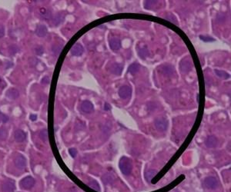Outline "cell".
<instances>
[{
    "label": "cell",
    "instance_id": "obj_1",
    "mask_svg": "<svg viewBox=\"0 0 231 192\" xmlns=\"http://www.w3.org/2000/svg\"><path fill=\"white\" fill-rule=\"evenodd\" d=\"M119 167H120V171L123 173L124 175H129L131 174L132 169V161L129 158L127 157H122L120 160L119 163Z\"/></svg>",
    "mask_w": 231,
    "mask_h": 192
},
{
    "label": "cell",
    "instance_id": "obj_2",
    "mask_svg": "<svg viewBox=\"0 0 231 192\" xmlns=\"http://www.w3.org/2000/svg\"><path fill=\"white\" fill-rule=\"evenodd\" d=\"M20 187H21L23 189L28 190L32 188L35 184V179L31 176H27L23 179L21 180L19 183Z\"/></svg>",
    "mask_w": 231,
    "mask_h": 192
},
{
    "label": "cell",
    "instance_id": "obj_3",
    "mask_svg": "<svg viewBox=\"0 0 231 192\" xmlns=\"http://www.w3.org/2000/svg\"><path fill=\"white\" fill-rule=\"evenodd\" d=\"M119 96L123 99H126V98H130L132 94V88L128 86H123L120 88L118 91Z\"/></svg>",
    "mask_w": 231,
    "mask_h": 192
},
{
    "label": "cell",
    "instance_id": "obj_4",
    "mask_svg": "<svg viewBox=\"0 0 231 192\" xmlns=\"http://www.w3.org/2000/svg\"><path fill=\"white\" fill-rule=\"evenodd\" d=\"M218 181L215 177H207L204 180V185L208 189H216L218 187Z\"/></svg>",
    "mask_w": 231,
    "mask_h": 192
},
{
    "label": "cell",
    "instance_id": "obj_5",
    "mask_svg": "<svg viewBox=\"0 0 231 192\" xmlns=\"http://www.w3.org/2000/svg\"><path fill=\"white\" fill-rule=\"evenodd\" d=\"M155 126L159 132H165L168 128V121L165 118H158L155 120Z\"/></svg>",
    "mask_w": 231,
    "mask_h": 192
},
{
    "label": "cell",
    "instance_id": "obj_6",
    "mask_svg": "<svg viewBox=\"0 0 231 192\" xmlns=\"http://www.w3.org/2000/svg\"><path fill=\"white\" fill-rule=\"evenodd\" d=\"M16 190V184L13 180H7L2 185L3 192H14Z\"/></svg>",
    "mask_w": 231,
    "mask_h": 192
},
{
    "label": "cell",
    "instance_id": "obj_7",
    "mask_svg": "<svg viewBox=\"0 0 231 192\" xmlns=\"http://www.w3.org/2000/svg\"><path fill=\"white\" fill-rule=\"evenodd\" d=\"M15 165L19 170H23L26 166V159L23 155L19 154L15 159Z\"/></svg>",
    "mask_w": 231,
    "mask_h": 192
},
{
    "label": "cell",
    "instance_id": "obj_8",
    "mask_svg": "<svg viewBox=\"0 0 231 192\" xmlns=\"http://www.w3.org/2000/svg\"><path fill=\"white\" fill-rule=\"evenodd\" d=\"M123 69V65L120 63H113L110 68V71L112 74L115 75H120Z\"/></svg>",
    "mask_w": 231,
    "mask_h": 192
},
{
    "label": "cell",
    "instance_id": "obj_9",
    "mask_svg": "<svg viewBox=\"0 0 231 192\" xmlns=\"http://www.w3.org/2000/svg\"><path fill=\"white\" fill-rule=\"evenodd\" d=\"M71 54L74 56H80L83 55L84 52V49H83V45L79 43L75 44L72 47L70 50Z\"/></svg>",
    "mask_w": 231,
    "mask_h": 192
},
{
    "label": "cell",
    "instance_id": "obj_10",
    "mask_svg": "<svg viewBox=\"0 0 231 192\" xmlns=\"http://www.w3.org/2000/svg\"><path fill=\"white\" fill-rule=\"evenodd\" d=\"M81 110L85 113H91L93 111V105L91 101L86 100L81 104Z\"/></svg>",
    "mask_w": 231,
    "mask_h": 192
},
{
    "label": "cell",
    "instance_id": "obj_11",
    "mask_svg": "<svg viewBox=\"0 0 231 192\" xmlns=\"http://www.w3.org/2000/svg\"><path fill=\"white\" fill-rule=\"evenodd\" d=\"M6 96L8 99L15 100L16 99V98H18L19 96V91L16 88H9V89H8L7 91H6Z\"/></svg>",
    "mask_w": 231,
    "mask_h": 192
},
{
    "label": "cell",
    "instance_id": "obj_12",
    "mask_svg": "<svg viewBox=\"0 0 231 192\" xmlns=\"http://www.w3.org/2000/svg\"><path fill=\"white\" fill-rule=\"evenodd\" d=\"M110 47L113 51L119 50L121 48V41L118 38H112L110 40Z\"/></svg>",
    "mask_w": 231,
    "mask_h": 192
},
{
    "label": "cell",
    "instance_id": "obj_13",
    "mask_svg": "<svg viewBox=\"0 0 231 192\" xmlns=\"http://www.w3.org/2000/svg\"><path fill=\"white\" fill-rule=\"evenodd\" d=\"M47 32H48V30H47L46 26L45 25L40 24L36 27V29H35V34H36L39 37L46 36L47 34Z\"/></svg>",
    "mask_w": 231,
    "mask_h": 192
},
{
    "label": "cell",
    "instance_id": "obj_14",
    "mask_svg": "<svg viewBox=\"0 0 231 192\" xmlns=\"http://www.w3.org/2000/svg\"><path fill=\"white\" fill-rule=\"evenodd\" d=\"M14 137L17 142H24L25 138H26V134H25L23 130L18 129V130H16V132H15Z\"/></svg>",
    "mask_w": 231,
    "mask_h": 192
},
{
    "label": "cell",
    "instance_id": "obj_15",
    "mask_svg": "<svg viewBox=\"0 0 231 192\" xmlns=\"http://www.w3.org/2000/svg\"><path fill=\"white\" fill-rule=\"evenodd\" d=\"M217 143L218 142L215 136H209L205 142L207 148H215L217 145Z\"/></svg>",
    "mask_w": 231,
    "mask_h": 192
},
{
    "label": "cell",
    "instance_id": "obj_16",
    "mask_svg": "<svg viewBox=\"0 0 231 192\" xmlns=\"http://www.w3.org/2000/svg\"><path fill=\"white\" fill-rule=\"evenodd\" d=\"M114 181H115V177L113 174H111V173H107V174H104V175L103 176V181L104 184H111V183H113Z\"/></svg>",
    "mask_w": 231,
    "mask_h": 192
},
{
    "label": "cell",
    "instance_id": "obj_17",
    "mask_svg": "<svg viewBox=\"0 0 231 192\" xmlns=\"http://www.w3.org/2000/svg\"><path fill=\"white\" fill-rule=\"evenodd\" d=\"M140 68L141 67H140V64L137 63V62H134V63L131 64L130 66H129L128 71H129V72L131 73L132 75H134L140 71Z\"/></svg>",
    "mask_w": 231,
    "mask_h": 192
},
{
    "label": "cell",
    "instance_id": "obj_18",
    "mask_svg": "<svg viewBox=\"0 0 231 192\" xmlns=\"http://www.w3.org/2000/svg\"><path fill=\"white\" fill-rule=\"evenodd\" d=\"M64 18H65V16H64L63 14L62 13H58V14L56 15V16L54 17L53 18V24L56 25V26H58L62 23L63 22Z\"/></svg>",
    "mask_w": 231,
    "mask_h": 192
},
{
    "label": "cell",
    "instance_id": "obj_19",
    "mask_svg": "<svg viewBox=\"0 0 231 192\" xmlns=\"http://www.w3.org/2000/svg\"><path fill=\"white\" fill-rule=\"evenodd\" d=\"M157 171H156V170H153V169L148 170V171L145 173V179L147 180L148 182H150L151 180L153 179V178L157 175Z\"/></svg>",
    "mask_w": 231,
    "mask_h": 192
},
{
    "label": "cell",
    "instance_id": "obj_20",
    "mask_svg": "<svg viewBox=\"0 0 231 192\" xmlns=\"http://www.w3.org/2000/svg\"><path fill=\"white\" fill-rule=\"evenodd\" d=\"M191 65H192V64L190 63V61L186 60V61H185V63H183V62H181V64H180L181 71L183 73L188 72L189 71H190V69H191Z\"/></svg>",
    "mask_w": 231,
    "mask_h": 192
},
{
    "label": "cell",
    "instance_id": "obj_21",
    "mask_svg": "<svg viewBox=\"0 0 231 192\" xmlns=\"http://www.w3.org/2000/svg\"><path fill=\"white\" fill-rule=\"evenodd\" d=\"M214 72L216 73V75H217L219 78H220V79H230V74L226 72L225 71L219 70V69H215Z\"/></svg>",
    "mask_w": 231,
    "mask_h": 192
},
{
    "label": "cell",
    "instance_id": "obj_22",
    "mask_svg": "<svg viewBox=\"0 0 231 192\" xmlns=\"http://www.w3.org/2000/svg\"><path fill=\"white\" fill-rule=\"evenodd\" d=\"M138 54L141 59H145L146 57L149 55V51L147 49V46L142 47V48L138 49Z\"/></svg>",
    "mask_w": 231,
    "mask_h": 192
},
{
    "label": "cell",
    "instance_id": "obj_23",
    "mask_svg": "<svg viewBox=\"0 0 231 192\" xmlns=\"http://www.w3.org/2000/svg\"><path fill=\"white\" fill-rule=\"evenodd\" d=\"M8 132L5 128H0V141H4L7 138Z\"/></svg>",
    "mask_w": 231,
    "mask_h": 192
},
{
    "label": "cell",
    "instance_id": "obj_24",
    "mask_svg": "<svg viewBox=\"0 0 231 192\" xmlns=\"http://www.w3.org/2000/svg\"><path fill=\"white\" fill-rule=\"evenodd\" d=\"M40 137L43 142H46L48 140V131L46 129H42L40 132Z\"/></svg>",
    "mask_w": 231,
    "mask_h": 192
},
{
    "label": "cell",
    "instance_id": "obj_25",
    "mask_svg": "<svg viewBox=\"0 0 231 192\" xmlns=\"http://www.w3.org/2000/svg\"><path fill=\"white\" fill-rule=\"evenodd\" d=\"M89 185L90 186V188H93V189H94L95 191H100L99 185V184H98L97 181H95V180H93V181H91L89 183Z\"/></svg>",
    "mask_w": 231,
    "mask_h": 192
},
{
    "label": "cell",
    "instance_id": "obj_26",
    "mask_svg": "<svg viewBox=\"0 0 231 192\" xmlns=\"http://www.w3.org/2000/svg\"><path fill=\"white\" fill-rule=\"evenodd\" d=\"M163 71H164V75H170L173 72V68L169 65H164L163 67Z\"/></svg>",
    "mask_w": 231,
    "mask_h": 192
},
{
    "label": "cell",
    "instance_id": "obj_27",
    "mask_svg": "<svg viewBox=\"0 0 231 192\" xmlns=\"http://www.w3.org/2000/svg\"><path fill=\"white\" fill-rule=\"evenodd\" d=\"M42 10H43V13H41L40 14H41L42 18H45V19H51L52 18V13H51V12L46 9Z\"/></svg>",
    "mask_w": 231,
    "mask_h": 192
},
{
    "label": "cell",
    "instance_id": "obj_28",
    "mask_svg": "<svg viewBox=\"0 0 231 192\" xmlns=\"http://www.w3.org/2000/svg\"><path fill=\"white\" fill-rule=\"evenodd\" d=\"M19 49L16 45H12L8 48V52H9L10 55H15L19 52Z\"/></svg>",
    "mask_w": 231,
    "mask_h": 192
},
{
    "label": "cell",
    "instance_id": "obj_29",
    "mask_svg": "<svg viewBox=\"0 0 231 192\" xmlns=\"http://www.w3.org/2000/svg\"><path fill=\"white\" fill-rule=\"evenodd\" d=\"M62 49V45L61 46V45H53V46H52V51L54 53V55H58L59 54V52H60L61 49Z\"/></svg>",
    "mask_w": 231,
    "mask_h": 192
},
{
    "label": "cell",
    "instance_id": "obj_30",
    "mask_svg": "<svg viewBox=\"0 0 231 192\" xmlns=\"http://www.w3.org/2000/svg\"><path fill=\"white\" fill-rule=\"evenodd\" d=\"M200 38L202 41H203V42H214L215 41L214 39H213L212 37L206 36V35H200Z\"/></svg>",
    "mask_w": 231,
    "mask_h": 192
},
{
    "label": "cell",
    "instance_id": "obj_31",
    "mask_svg": "<svg viewBox=\"0 0 231 192\" xmlns=\"http://www.w3.org/2000/svg\"><path fill=\"white\" fill-rule=\"evenodd\" d=\"M35 52L37 55H42L44 53V49L42 46H37L35 49Z\"/></svg>",
    "mask_w": 231,
    "mask_h": 192
},
{
    "label": "cell",
    "instance_id": "obj_32",
    "mask_svg": "<svg viewBox=\"0 0 231 192\" xmlns=\"http://www.w3.org/2000/svg\"><path fill=\"white\" fill-rule=\"evenodd\" d=\"M0 120H1L3 123H6V122H7L8 121V117L7 115L2 114L1 112H0Z\"/></svg>",
    "mask_w": 231,
    "mask_h": 192
},
{
    "label": "cell",
    "instance_id": "obj_33",
    "mask_svg": "<svg viewBox=\"0 0 231 192\" xmlns=\"http://www.w3.org/2000/svg\"><path fill=\"white\" fill-rule=\"evenodd\" d=\"M50 79L49 78V76L46 75V76H45V77H43V79H42L41 83L43 85H47L50 83Z\"/></svg>",
    "mask_w": 231,
    "mask_h": 192
},
{
    "label": "cell",
    "instance_id": "obj_34",
    "mask_svg": "<svg viewBox=\"0 0 231 192\" xmlns=\"http://www.w3.org/2000/svg\"><path fill=\"white\" fill-rule=\"evenodd\" d=\"M69 152L70 155L72 156L73 158H75L76 156V154H77V151H76V148H70Z\"/></svg>",
    "mask_w": 231,
    "mask_h": 192
},
{
    "label": "cell",
    "instance_id": "obj_35",
    "mask_svg": "<svg viewBox=\"0 0 231 192\" xmlns=\"http://www.w3.org/2000/svg\"><path fill=\"white\" fill-rule=\"evenodd\" d=\"M4 32H5V29H4V27L3 25H0V38L4 35Z\"/></svg>",
    "mask_w": 231,
    "mask_h": 192
},
{
    "label": "cell",
    "instance_id": "obj_36",
    "mask_svg": "<svg viewBox=\"0 0 231 192\" xmlns=\"http://www.w3.org/2000/svg\"><path fill=\"white\" fill-rule=\"evenodd\" d=\"M30 120H31V121H33V122H34V121L36 120V118H37V115H30Z\"/></svg>",
    "mask_w": 231,
    "mask_h": 192
},
{
    "label": "cell",
    "instance_id": "obj_37",
    "mask_svg": "<svg viewBox=\"0 0 231 192\" xmlns=\"http://www.w3.org/2000/svg\"><path fill=\"white\" fill-rule=\"evenodd\" d=\"M104 109L106 110V111H109V110H110V105H109L108 103H105Z\"/></svg>",
    "mask_w": 231,
    "mask_h": 192
},
{
    "label": "cell",
    "instance_id": "obj_38",
    "mask_svg": "<svg viewBox=\"0 0 231 192\" xmlns=\"http://www.w3.org/2000/svg\"><path fill=\"white\" fill-rule=\"evenodd\" d=\"M196 99H197V102H199V94H197V96H196Z\"/></svg>",
    "mask_w": 231,
    "mask_h": 192
},
{
    "label": "cell",
    "instance_id": "obj_39",
    "mask_svg": "<svg viewBox=\"0 0 231 192\" xmlns=\"http://www.w3.org/2000/svg\"><path fill=\"white\" fill-rule=\"evenodd\" d=\"M0 84H1V79H0Z\"/></svg>",
    "mask_w": 231,
    "mask_h": 192
}]
</instances>
